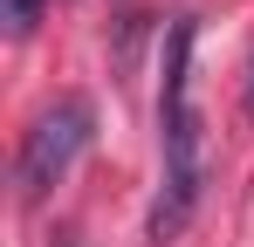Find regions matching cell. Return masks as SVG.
<instances>
[{
	"label": "cell",
	"instance_id": "cell-2",
	"mask_svg": "<svg viewBox=\"0 0 254 247\" xmlns=\"http://www.w3.org/2000/svg\"><path fill=\"white\" fill-rule=\"evenodd\" d=\"M89 130H96L89 96H62L55 110L35 117V130L21 137V158H14V179H21V192H28V199H42L48 185L76 165V151L89 144Z\"/></svg>",
	"mask_w": 254,
	"mask_h": 247
},
{
	"label": "cell",
	"instance_id": "cell-1",
	"mask_svg": "<svg viewBox=\"0 0 254 247\" xmlns=\"http://www.w3.org/2000/svg\"><path fill=\"white\" fill-rule=\"evenodd\" d=\"M192 14H179L165 28V76H158V144H165V185L151 199L144 234L165 247L186 234L199 185H206V158H199V110H192Z\"/></svg>",
	"mask_w": 254,
	"mask_h": 247
},
{
	"label": "cell",
	"instance_id": "cell-3",
	"mask_svg": "<svg viewBox=\"0 0 254 247\" xmlns=\"http://www.w3.org/2000/svg\"><path fill=\"white\" fill-rule=\"evenodd\" d=\"M35 14H42V0H0V21H7V35H28V28H35Z\"/></svg>",
	"mask_w": 254,
	"mask_h": 247
},
{
	"label": "cell",
	"instance_id": "cell-4",
	"mask_svg": "<svg viewBox=\"0 0 254 247\" xmlns=\"http://www.w3.org/2000/svg\"><path fill=\"white\" fill-rule=\"evenodd\" d=\"M248 103H254V89H248Z\"/></svg>",
	"mask_w": 254,
	"mask_h": 247
}]
</instances>
